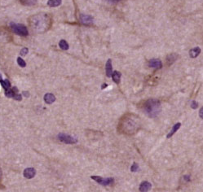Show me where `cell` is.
I'll list each match as a JSON object with an SVG mask.
<instances>
[{
  "label": "cell",
  "mask_w": 203,
  "mask_h": 192,
  "mask_svg": "<svg viewBox=\"0 0 203 192\" xmlns=\"http://www.w3.org/2000/svg\"><path fill=\"white\" fill-rule=\"evenodd\" d=\"M10 27L11 29V30L13 31L15 34H16L17 35L27 36L29 34V32H28V30H27L26 26L22 25V24L11 23Z\"/></svg>",
  "instance_id": "obj_3"
},
{
  "label": "cell",
  "mask_w": 203,
  "mask_h": 192,
  "mask_svg": "<svg viewBox=\"0 0 203 192\" xmlns=\"http://www.w3.org/2000/svg\"><path fill=\"white\" fill-rule=\"evenodd\" d=\"M105 69H106V75L108 77H111L113 74V66H112V60L110 59H109L106 63L105 66Z\"/></svg>",
  "instance_id": "obj_9"
},
{
  "label": "cell",
  "mask_w": 203,
  "mask_h": 192,
  "mask_svg": "<svg viewBox=\"0 0 203 192\" xmlns=\"http://www.w3.org/2000/svg\"><path fill=\"white\" fill-rule=\"evenodd\" d=\"M28 52H29V50H28V48H23L21 51H20V56H26L27 54H28Z\"/></svg>",
  "instance_id": "obj_24"
},
{
  "label": "cell",
  "mask_w": 203,
  "mask_h": 192,
  "mask_svg": "<svg viewBox=\"0 0 203 192\" xmlns=\"http://www.w3.org/2000/svg\"><path fill=\"white\" fill-rule=\"evenodd\" d=\"M162 111V106L159 100L150 99L144 103V111L148 116L153 118L159 115Z\"/></svg>",
  "instance_id": "obj_2"
},
{
  "label": "cell",
  "mask_w": 203,
  "mask_h": 192,
  "mask_svg": "<svg viewBox=\"0 0 203 192\" xmlns=\"http://www.w3.org/2000/svg\"><path fill=\"white\" fill-rule=\"evenodd\" d=\"M5 95L7 97V98H13V96L15 95V93L12 91V90H7L5 92Z\"/></svg>",
  "instance_id": "obj_20"
},
{
  "label": "cell",
  "mask_w": 203,
  "mask_h": 192,
  "mask_svg": "<svg viewBox=\"0 0 203 192\" xmlns=\"http://www.w3.org/2000/svg\"><path fill=\"white\" fill-rule=\"evenodd\" d=\"M198 103L196 101H193L192 103H191V107H192L193 109H196V108H198Z\"/></svg>",
  "instance_id": "obj_25"
},
{
  "label": "cell",
  "mask_w": 203,
  "mask_h": 192,
  "mask_svg": "<svg viewBox=\"0 0 203 192\" xmlns=\"http://www.w3.org/2000/svg\"><path fill=\"white\" fill-rule=\"evenodd\" d=\"M121 76H122V74H121L120 72L115 71V72H113L112 78L116 84H118L120 82V80H121Z\"/></svg>",
  "instance_id": "obj_12"
},
{
  "label": "cell",
  "mask_w": 203,
  "mask_h": 192,
  "mask_svg": "<svg viewBox=\"0 0 203 192\" xmlns=\"http://www.w3.org/2000/svg\"><path fill=\"white\" fill-rule=\"evenodd\" d=\"M22 95H25L26 97H29V96H30V93H29L28 91H23Z\"/></svg>",
  "instance_id": "obj_27"
},
{
  "label": "cell",
  "mask_w": 203,
  "mask_h": 192,
  "mask_svg": "<svg viewBox=\"0 0 203 192\" xmlns=\"http://www.w3.org/2000/svg\"><path fill=\"white\" fill-rule=\"evenodd\" d=\"M152 187V185L151 183L149 182H147V181H144L143 182L140 183V192H148L150 191Z\"/></svg>",
  "instance_id": "obj_8"
},
{
  "label": "cell",
  "mask_w": 203,
  "mask_h": 192,
  "mask_svg": "<svg viewBox=\"0 0 203 192\" xmlns=\"http://www.w3.org/2000/svg\"><path fill=\"white\" fill-rule=\"evenodd\" d=\"M58 138L61 142H64L66 144H75L78 142V139L76 138L71 136L69 134H62V133L58 134Z\"/></svg>",
  "instance_id": "obj_4"
},
{
  "label": "cell",
  "mask_w": 203,
  "mask_h": 192,
  "mask_svg": "<svg viewBox=\"0 0 203 192\" xmlns=\"http://www.w3.org/2000/svg\"><path fill=\"white\" fill-rule=\"evenodd\" d=\"M148 66L150 68L159 69V68H162L163 63H162V61L160 60H158V59H152V60H149V62H148Z\"/></svg>",
  "instance_id": "obj_6"
},
{
  "label": "cell",
  "mask_w": 203,
  "mask_h": 192,
  "mask_svg": "<svg viewBox=\"0 0 203 192\" xmlns=\"http://www.w3.org/2000/svg\"><path fill=\"white\" fill-rule=\"evenodd\" d=\"M80 21H81L82 24H83V25L90 26V25L93 24L94 19H93V17H92V15L82 14V15H80Z\"/></svg>",
  "instance_id": "obj_5"
},
{
  "label": "cell",
  "mask_w": 203,
  "mask_h": 192,
  "mask_svg": "<svg viewBox=\"0 0 203 192\" xmlns=\"http://www.w3.org/2000/svg\"><path fill=\"white\" fill-rule=\"evenodd\" d=\"M44 101L46 102L47 104H51L52 103L56 101V97L54 95L48 93L44 95Z\"/></svg>",
  "instance_id": "obj_10"
},
{
  "label": "cell",
  "mask_w": 203,
  "mask_h": 192,
  "mask_svg": "<svg viewBox=\"0 0 203 192\" xmlns=\"http://www.w3.org/2000/svg\"><path fill=\"white\" fill-rule=\"evenodd\" d=\"M91 178H92V179H93L95 182H98L99 184H101L102 181H103V179H104L103 177H100V176H92V177H91Z\"/></svg>",
  "instance_id": "obj_19"
},
{
  "label": "cell",
  "mask_w": 203,
  "mask_h": 192,
  "mask_svg": "<svg viewBox=\"0 0 203 192\" xmlns=\"http://www.w3.org/2000/svg\"><path fill=\"white\" fill-rule=\"evenodd\" d=\"M0 83H1V85L3 86V87L5 89L6 91L8 90L11 87L10 81H8L7 79H6V80H2V79H0Z\"/></svg>",
  "instance_id": "obj_16"
},
{
  "label": "cell",
  "mask_w": 203,
  "mask_h": 192,
  "mask_svg": "<svg viewBox=\"0 0 203 192\" xmlns=\"http://www.w3.org/2000/svg\"><path fill=\"white\" fill-rule=\"evenodd\" d=\"M36 174V170L34 168H27L24 170V177L27 179H31L34 177Z\"/></svg>",
  "instance_id": "obj_7"
},
{
  "label": "cell",
  "mask_w": 203,
  "mask_h": 192,
  "mask_svg": "<svg viewBox=\"0 0 203 192\" xmlns=\"http://www.w3.org/2000/svg\"><path fill=\"white\" fill-rule=\"evenodd\" d=\"M184 178L186 179V181H187V182H188V181L190 180V177H189V176H184Z\"/></svg>",
  "instance_id": "obj_31"
},
{
  "label": "cell",
  "mask_w": 203,
  "mask_h": 192,
  "mask_svg": "<svg viewBox=\"0 0 203 192\" xmlns=\"http://www.w3.org/2000/svg\"><path fill=\"white\" fill-rule=\"evenodd\" d=\"M108 1H109V2H111V3H117V2H119L120 0H108Z\"/></svg>",
  "instance_id": "obj_30"
},
{
  "label": "cell",
  "mask_w": 203,
  "mask_h": 192,
  "mask_svg": "<svg viewBox=\"0 0 203 192\" xmlns=\"http://www.w3.org/2000/svg\"><path fill=\"white\" fill-rule=\"evenodd\" d=\"M20 3L24 5H27V6H31L37 3L38 0H20Z\"/></svg>",
  "instance_id": "obj_17"
},
{
  "label": "cell",
  "mask_w": 203,
  "mask_h": 192,
  "mask_svg": "<svg viewBox=\"0 0 203 192\" xmlns=\"http://www.w3.org/2000/svg\"><path fill=\"white\" fill-rule=\"evenodd\" d=\"M61 4V0H49L47 2V5L49 7H58Z\"/></svg>",
  "instance_id": "obj_15"
},
{
  "label": "cell",
  "mask_w": 203,
  "mask_h": 192,
  "mask_svg": "<svg viewBox=\"0 0 203 192\" xmlns=\"http://www.w3.org/2000/svg\"><path fill=\"white\" fill-rule=\"evenodd\" d=\"M17 63H18V64H19L20 67H22V68H25L26 66V62L23 60L20 57H18V58H17Z\"/></svg>",
  "instance_id": "obj_21"
},
{
  "label": "cell",
  "mask_w": 203,
  "mask_h": 192,
  "mask_svg": "<svg viewBox=\"0 0 203 192\" xmlns=\"http://www.w3.org/2000/svg\"><path fill=\"white\" fill-rule=\"evenodd\" d=\"M51 19L46 14H37L33 15L30 20L31 28L38 33L47 31L51 26Z\"/></svg>",
  "instance_id": "obj_1"
},
{
  "label": "cell",
  "mask_w": 203,
  "mask_h": 192,
  "mask_svg": "<svg viewBox=\"0 0 203 192\" xmlns=\"http://www.w3.org/2000/svg\"><path fill=\"white\" fill-rule=\"evenodd\" d=\"M107 86H108V85H107L106 83H104L103 85L101 86V90H104V89H105Z\"/></svg>",
  "instance_id": "obj_29"
},
{
  "label": "cell",
  "mask_w": 203,
  "mask_h": 192,
  "mask_svg": "<svg viewBox=\"0 0 203 192\" xmlns=\"http://www.w3.org/2000/svg\"><path fill=\"white\" fill-rule=\"evenodd\" d=\"M138 169H139V165H138V164L134 163V164L132 165V167H131V171L133 173L137 172Z\"/></svg>",
  "instance_id": "obj_22"
},
{
  "label": "cell",
  "mask_w": 203,
  "mask_h": 192,
  "mask_svg": "<svg viewBox=\"0 0 203 192\" xmlns=\"http://www.w3.org/2000/svg\"><path fill=\"white\" fill-rule=\"evenodd\" d=\"M199 116H200V117H201L202 119H203V107L200 109V111H199Z\"/></svg>",
  "instance_id": "obj_26"
},
{
  "label": "cell",
  "mask_w": 203,
  "mask_h": 192,
  "mask_svg": "<svg viewBox=\"0 0 203 192\" xmlns=\"http://www.w3.org/2000/svg\"><path fill=\"white\" fill-rule=\"evenodd\" d=\"M59 46H60V47H61L62 50L66 51V50L69 49V44H68V42H67L65 40H61V42H59Z\"/></svg>",
  "instance_id": "obj_18"
},
{
  "label": "cell",
  "mask_w": 203,
  "mask_h": 192,
  "mask_svg": "<svg viewBox=\"0 0 203 192\" xmlns=\"http://www.w3.org/2000/svg\"><path fill=\"white\" fill-rule=\"evenodd\" d=\"M180 126H181V124L179 123V122H178V123H176L174 126L172 127V129H171V132L168 134L167 135V138H171V137L176 133V132L179 130V129L180 128Z\"/></svg>",
  "instance_id": "obj_11"
},
{
  "label": "cell",
  "mask_w": 203,
  "mask_h": 192,
  "mask_svg": "<svg viewBox=\"0 0 203 192\" xmlns=\"http://www.w3.org/2000/svg\"><path fill=\"white\" fill-rule=\"evenodd\" d=\"M114 182V179L113 177H107V178H104L103 181L101 182V186H104V187H106V186H109V185H112L113 183Z\"/></svg>",
  "instance_id": "obj_14"
},
{
  "label": "cell",
  "mask_w": 203,
  "mask_h": 192,
  "mask_svg": "<svg viewBox=\"0 0 203 192\" xmlns=\"http://www.w3.org/2000/svg\"><path fill=\"white\" fill-rule=\"evenodd\" d=\"M13 99L15 100H17V101H21L22 99V95H20V94H15V95L13 96Z\"/></svg>",
  "instance_id": "obj_23"
},
{
  "label": "cell",
  "mask_w": 203,
  "mask_h": 192,
  "mask_svg": "<svg viewBox=\"0 0 203 192\" xmlns=\"http://www.w3.org/2000/svg\"><path fill=\"white\" fill-rule=\"evenodd\" d=\"M1 177H2V171H1V169H0V179H1Z\"/></svg>",
  "instance_id": "obj_32"
},
{
  "label": "cell",
  "mask_w": 203,
  "mask_h": 192,
  "mask_svg": "<svg viewBox=\"0 0 203 192\" xmlns=\"http://www.w3.org/2000/svg\"><path fill=\"white\" fill-rule=\"evenodd\" d=\"M200 53H201V48L200 47H195V48H193L189 51V56H191L192 58H196L200 55Z\"/></svg>",
  "instance_id": "obj_13"
},
{
  "label": "cell",
  "mask_w": 203,
  "mask_h": 192,
  "mask_svg": "<svg viewBox=\"0 0 203 192\" xmlns=\"http://www.w3.org/2000/svg\"><path fill=\"white\" fill-rule=\"evenodd\" d=\"M12 91L15 93V94H17V92H18V90H17V87H16V86H14L13 88H12Z\"/></svg>",
  "instance_id": "obj_28"
}]
</instances>
